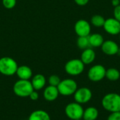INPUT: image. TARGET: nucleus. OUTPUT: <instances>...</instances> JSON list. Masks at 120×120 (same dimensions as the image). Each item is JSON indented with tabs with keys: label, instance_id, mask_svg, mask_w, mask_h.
I'll return each mask as SVG.
<instances>
[{
	"label": "nucleus",
	"instance_id": "23",
	"mask_svg": "<svg viewBox=\"0 0 120 120\" xmlns=\"http://www.w3.org/2000/svg\"><path fill=\"white\" fill-rule=\"evenodd\" d=\"M2 4L7 9L13 8L16 5V0H2Z\"/></svg>",
	"mask_w": 120,
	"mask_h": 120
},
{
	"label": "nucleus",
	"instance_id": "28",
	"mask_svg": "<svg viewBox=\"0 0 120 120\" xmlns=\"http://www.w3.org/2000/svg\"><path fill=\"white\" fill-rule=\"evenodd\" d=\"M112 5L115 7L120 5V0H112Z\"/></svg>",
	"mask_w": 120,
	"mask_h": 120
},
{
	"label": "nucleus",
	"instance_id": "16",
	"mask_svg": "<svg viewBox=\"0 0 120 120\" xmlns=\"http://www.w3.org/2000/svg\"><path fill=\"white\" fill-rule=\"evenodd\" d=\"M89 45L91 47H101L104 42L103 36L100 33H92L88 36Z\"/></svg>",
	"mask_w": 120,
	"mask_h": 120
},
{
	"label": "nucleus",
	"instance_id": "24",
	"mask_svg": "<svg viewBox=\"0 0 120 120\" xmlns=\"http://www.w3.org/2000/svg\"><path fill=\"white\" fill-rule=\"evenodd\" d=\"M107 120H120V112H110Z\"/></svg>",
	"mask_w": 120,
	"mask_h": 120
},
{
	"label": "nucleus",
	"instance_id": "12",
	"mask_svg": "<svg viewBox=\"0 0 120 120\" xmlns=\"http://www.w3.org/2000/svg\"><path fill=\"white\" fill-rule=\"evenodd\" d=\"M96 52L91 47H88L85 50H83V52L81 54L80 59L85 65H89L92 64L96 59Z\"/></svg>",
	"mask_w": 120,
	"mask_h": 120
},
{
	"label": "nucleus",
	"instance_id": "15",
	"mask_svg": "<svg viewBox=\"0 0 120 120\" xmlns=\"http://www.w3.org/2000/svg\"><path fill=\"white\" fill-rule=\"evenodd\" d=\"M31 83H32L34 90L39 91V90L42 89L45 86L46 83V79L43 74H38L34 75L32 77Z\"/></svg>",
	"mask_w": 120,
	"mask_h": 120
},
{
	"label": "nucleus",
	"instance_id": "11",
	"mask_svg": "<svg viewBox=\"0 0 120 120\" xmlns=\"http://www.w3.org/2000/svg\"><path fill=\"white\" fill-rule=\"evenodd\" d=\"M119 48L120 47L118 44L115 41L112 40H104L103 43L101 47L103 53L108 56H113L117 54Z\"/></svg>",
	"mask_w": 120,
	"mask_h": 120
},
{
	"label": "nucleus",
	"instance_id": "27",
	"mask_svg": "<svg viewBox=\"0 0 120 120\" xmlns=\"http://www.w3.org/2000/svg\"><path fill=\"white\" fill-rule=\"evenodd\" d=\"M74 1L78 6H81L86 5L89 1V0H74Z\"/></svg>",
	"mask_w": 120,
	"mask_h": 120
},
{
	"label": "nucleus",
	"instance_id": "9",
	"mask_svg": "<svg viewBox=\"0 0 120 120\" xmlns=\"http://www.w3.org/2000/svg\"><path fill=\"white\" fill-rule=\"evenodd\" d=\"M75 32L78 37L81 36H89L91 31V23L84 19L78 20L75 24Z\"/></svg>",
	"mask_w": 120,
	"mask_h": 120
},
{
	"label": "nucleus",
	"instance_id": "8",
	"mask_svg": "<svg viewBox=\"0 0 120 120\" xmlns=\"http://www.w3.org/2000/svg\"><path fill=\"white\" fill-rule=\"evenodd\" d=\"M73 95L75 102L82 105L89 103L91 100L93 94L89 88L82 87L77 88Z\"/></svg>",
	"mask_w": 120,
	"mask_h": 120
},
{
	"label": "nucleus",
	"instance_id": "10",
	"mask_svg": "<svg viewBox=\"0 0 120 120\" xmlns=\"http://www.w3.org/2000/svg\"><path fill=\"white\" fill-rule=\"evenodd\" d=\"M104 30L109 35H117L120 33V22L113 18L105 19L103 25Z\"/></svg>",
	"mask_w": 120,
	"mask_h": 120
},
{
	"label": "nucleus",
	"instance_id": "19",
	"mask_svg": "<svg viewBox=\"0 0 120 120\" xmlns=\"http://www.w3.org/2000/svg\"><path fill=\"white\" fill-rule=\"evenodd\" d=\"M105 78L110 81H116L119 80L120 78V71L114 67L109 68L106 69L105 72Z\"/></svg>",
	"mask_w": 120,
	"mask_h": 120
},
{
	"label": "nucleus",
	"instance_id": "26",
	"mask_svg": "<svg viewBox=\"0 0 120 120\" xmlns=\"http://www.w3.org/2000/svg\"><path fill=\"white\" fill-rule=\"evenodd\" d=\"M29 97H30V98L32 100H38V98H39V93L35 91V90H34L30 94V95H29Z\"/></svg>",
	"mask_w": 120,
	"mask_h": 120
},
{
	"label": "nucleus",
	"instance_id": "5",
	"mask_svg": "<svg viewBox=\"0 0 120 120\" xmlns=\"http://www.w3.org/2000/svg\"><path fill=\"white\" fill-rule=\"evenodd\" d=\"M57 88L58 89L59 93L63 96H70L74 95L78 88L77 82L72 79H65L60 81Z\"/></svg>",
	"mask_w": 120,
	"mask_h": 120
},
{
	"label": "nucleus",
	"instance_id": "20",
	"mask_svg": "<svg viewBox=\"0 0 120 120\" xmlns=\"http://www.w3.org/2000/svg\"><path fill=\"white\" fill-rule=\"evenodd\" d=\"M105 18L99 14H96L94 15L91 18V21H90V23L91 25H94V27L96 28H101L103 27L105 23Z\"/></svg>",
	"mask_w": 120,
	"mask_h": 120
},
{
	"label": "nucleus",
	"instance_id": "3",
	"mask_svg": "<svg viewBox=\"0 0 120 120\" xmlns=\"http://www.w3.org/2000/svg\"><path fill=\"white\" fill-rule=\"evenodd\" d=\"M13 90L17 96L26 98L29 97L30 94L34 91V88L31 81L29 80L20 79L14 83Z\"/></svg>",
	"mask_w": 120,
	"mask_h": 120
},
{
	"label": "nucleus",
	"instance_id": "25",
	"mask_svg": "<svg viewBox=\"0 0 120 120\" xmlns=\"http://www.w3.org/2000/svg\"><path fill=\"white\" fill-rule=\"evenodd\" d=\"M113 16L115 19L120 22V5L114 7L113 10Z\"/></svg>",
	"mask_w": 120,
	"mask_h": 120
},
{
	"label": "nucleus",
	"instance_id": "2",
	"mask_svg": "<svg viewBox=\"0 0 120 120\" xmlns=\"http://www.w3.org/2000/svg\"><path fill=\"white\" fill-rule=\"evenodd\" d=\"M18 66L15 59L9 57L0 58V73L6 76H13L16 74Z\"/></svg>",
	"mask_w": 120,
	"mask_h": 120
},
{
	"label": "nucleus",
	"instance_id": "13",
	"mask_svg": "<svg viewBox=\"0 0 120 120\" xmlns=\"http://www.w3.org/2000/svg\"><path fill=\"white\" fill-rule=\"evenodd\" d=\"M59 95L60 93H59L58 88L56 86H53L51 85H49L44 89V93H43L44 99L49 102L56 100L58 98Z\"/></svg>",
	"mask_w": 120,
	"mask_h": 120
},
{
	"label": "nucleus",
	"instance_id": "21",
	"mask_svg": "<svg viewBox=\"0 0 120 120\" xmlns=\"http://www.w3.org/2000/svg\"><path fill=\"white\" fill-rule=\"evenodd\" d=\"M77 45L81 50H85L88 47H91L89 45V41L88 36H81L78 37L77 40Z\"/></svg>",
	"mask_w": 120,
	"mask_h": 120
},
{
	"label": "nucleus",
	"instance_id": "29",
	"mask_svg": "<svg viewBox=\"0 0 120 120\" xmlns=\"http://www.w3.org/2000/svg\"><path fill=\"white\" fill-rule=\"evenodd\" d=\"M117 54L120 57V47L119 48V50H118V52H117Z\"/></svg>",
	"mask_w": 120,
	"mask_h": 120
},
{
	"label": "nucleus",
	"instance_id": "30",
	"mask_svg": "<svg viewBox=\"0 0 120 120\" xmlns=\"http://www.w3.org/2000/svg\"><path fill=\"white\" fill-rule=\"evenodd\" d=\"M82 120V119H79V120Z\"/></svg>",
	"mask_w": 120,
	"mask_h": 120
},
{
	"label": "nucleus",
	"instance_id": "7",
	"mask_svg": "<svg viewBox=\"0 0 120 120\" xmlns=\"http://www.w3.org/2000/svg\"><path fill=\"white\" fill-rule=\"evenodd\" d=\"M106 69L102 64H95L88 71L87 76L91 81L98 82L105 78Z\"/></svg>",
	"mask_w": 120,
	"mask_h": 120
},
{
	"label": "nucleus",
	"instance_id": "22",
	"mask_svg": "<svg viewBox=\"0 0 120 120\" xmlns=\"http://www.w3.org/2000/svg\"><path fill=\"white\" fill-rule=\"evenodd\" d=\"M60 79L58 76L57 75H51V76H49V79H48V82L49 83V85L51 86H58V84L60 83Z\"/></svg>",
	"mask_w": 120,
	"mask_h": 120
},
{
	"label": "nucleus",
	"instance_id": "31",
	"mask_svg": "<svg viewBox=\"0 0 120 120\" xmlns=\"http://www.w3.org/2000/svg\"></svg>",
	"mask_w": 120,
	"mask_h": 120
},
{
	"label": "nucleus",
	"instance_id": "1",
	"mask_svg": "<svg viewBox=\"0 0 120 120\" xmlns=\"http://www.w3.org/2000/svg\"><path fill=\"white\" fill-rule=\"evenodd\" d=\"M101 105L108 112H120V95L116 93L106 94L101 100Z\"/></svg>",
	"mask_w": 120,
	"mask_h": 120
},
{
	"label": "nucleus",
	"instance_id": "4",
	"mask_svg": "<svg viewBox=\"0 0 120 120\" xmlns=\"http://www.w3.org/2000/svg\"><path fill=\"white\" fill-rule=\"evenodd\" d=\"M85 69V64L80 59H72L66 62L65 71L70 76H77L82 74Z\"/></svg>",
	"mask_w": 120,
	"mask_h": 120
},
{
	"label": "nucleus",
	"instance_id": "17",
	"mask_svg": "<svg viewBox=\"0 0 120 120\" xmlns=\"http://www.w3.org/2000/svg\"><path fill=\"white\" fill-rule=\"evenodd\" d=\"M99 115L98 110L94 107H89L84 110L82 119L84 120H96Z\"/></svg>",
	"mask_w": 120,
	"mask_h": 120
},
{
	"label": "nucleus",
	"instance_id": "6",
	"mask_svg": "<svg viewBox=\"0 0 120 120\" xmlns=\"http://www.w3.org/2000/svg\"><path fill=\"white\" fill-rule=\"evenodd\" d=\"M84 108L81 104L74 102L68 104L65 108V113L66 116L72 120L82 119Z\"/></svg>",
	"mask_w": 120,
	"mask_h": 120
},
{
	"label": "nucleus",
	"instance_id": "18",
	"mask_svg": "<svg viewBox=\"0 0 120 120\" xmlns=\"http://www.w3.org/2000/svg\"><path fill=\"white\" fill-rule=\"evenodd\" d=\"M28 120H51V117L46 111L38 110L30 114Z\"/></svg>",
	"mask_w": 120,
	"mask_h": 120
},
{
	"label": "nucleus",
	"instance_id": "32",
	"mask_svg": "<svg viewBox=\"0 0 120 120\" xmlns=\"http://www.w3.org/2000/svg\"></svg>",
	"mask_w": 120,
	"mask_h": 120
},
{
	"label": "nucleus",
	"instance_id": "14",
	"mask_svg": "<svg viewBox=\"0 0 120 120\" xmlns=\"http://www.w3.org/2000/svg\"><path fill=\"white\" fill-rule=\"evenodd\" d=\"M15 74H17L20 79L29 80L32 76V71L28 66L22 65L18 67Z\"/></svg>",
	"mask_w": 120,
	"mask_h": 120
}]
</instances>
